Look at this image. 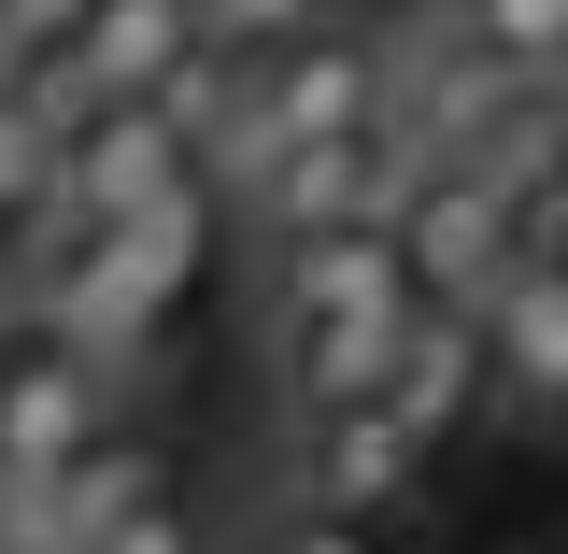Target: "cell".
Masks as SVG:
<instances>
[{"instance_id": "1", "label": "cell", "mask_w": 568, "mask_h": 554, "mask_svg": "<svg viewBox=\"0 0 568 554\" xmlns=\"http://www.w3.org/2000/svg\"><path fill=\"white\" fill-rule=\"evenodd\" d=\"M85 441H114V342L71 328V313H29L0 342V497L43 526V497Z\"/></svg>"}, {"instance_id": "2", "label": "cell", "mask_w": 568, "mask_h": 554, "mask_svg": "<svg viewBox=\"0 0 568 554\" xmlns=\"http://www.w3.org/2000/svg\"><path fill=\"white\" fill-rule=\"evenodd\" d=\"M398 100V71L369 29H298V43H242V85H227V129H213V171L242 185L271 142H313V129H355V114H384Z\"/></svg>"}, {"instance_id": "3", "label": "cell", "mask_w": 568, "mask_h": 554, "mask_svg": "<svg viewBox=\"0 0 568 554\" xmlns=\"http://www.w3.org/2000/svg\"><path fill=\"white\" fill-rule=\"evenodd\" d=\"M413 171H426V142L398 129V114H355V129L271 142V157L242 171V200H256L271 242H298V228H355V213H413Z\"/></svg>"}, {"instance_id": "4", "label": "cell", "mask_w": 568, "mask_h": 554, "mask_svg": "<svg viewBox=\"0 0 568 554\" xmlns=\"http://www.w3.org/2000/svg\"><path fill=\"white\" fill-rule=\"evenodd\" d=\"M426 455H440V441H426L413 399L384 384V399H342V413H298V470H284V484H298L313 526H384V512L426 484Z\"/></svg>"}, {"instance_id": "5", "label": "cell", "mask_w": 568, "mask_h": 554, "mask_svg": "<svg viewBox=\"0 0 568 554\" xmlns=\"http://www.w3.org/2000/svg\"><path fill=\"white\" fill-rule=\"evenodd\" d=\"M58 142H71V213H142L200 157V129L171 100H58Z\"/></svg>"}, {"instance_id": "6", "label": "cell", "mask_w": 568, "mask_h": 554, "mask_svg": "<svg viewBox=\"0 0 568 554\" xmlns=\"http://www.w3.org/2000/svg\"><path fill=\"white\" fill-rule=\"evenodd\" d=\"M200 43H227V29H213V0H100L43 100H156Z\"/></svg>"}, {"instance_id": "7", "label": "cell", "mask_w": 568, "mask_h": 554, "mask_svg": "<svg viewBox=\"0 0 568 554\" xmlns=\"http://www.w3.org/2000/svg\"><path fill=\"white\" fill-rule=\"evenodd\" d=\"M413 228L398 213H355V228H298L271 242V328H313V313H355V299H413Z\"/></svg>"}, {"instance_id": "8", "label": "cell", "mask_w": 568, "mask_h": 554, "mask_svg": "<svg viewBox=\"0 0 568 554\" xmlns=\"http://www.w3.org/2000/svg\"><path fill=\"white\" fill-rule=\"evenodd\" d=\"M413 328H426V284H413V299H355V313H313V328H284V413L384 399V384L413 370Z\"/></svg>"}, {"instance_id": "9", "label": "cell", "mask_w": 568, "mask_h": 554, "mask_svg": "<svg viewBox=\"0 0 568 554\" xmlns=\"http://www.w3.org/2000/svg\"><path fill=\"white\" fill-rule=\"evenodd\" d=\"M171 526H185V484L156 441H85L43 497V541H171Z\"/></svg>"}, {"instance_id": "10", "label": "cell", "mask_w": 568, "mask_h": 554, "mask_svg": "<svg viewBox=\"0 0 568 554\" xmlns=\"http://www.w3.org/2000/svg\"><path fill=\"white\" fill-rule=\"evenodd\" d=\"M484 328H497V384H511L540 426H568V242H555V256H526V271L497 284Z\"/></svg>"}, {"instance_id": "11", "label": "cell", "mask_w": 568, "mask_h": 554, "mask_svg": "<svg viewBox=\"0 0 568 554\" xmlns=\"http://www.w3.org/2000/svg\"><path fill=\"white\" fill-rule=\"evenodd\" d=\"M100 0H0V85H58V58L85 43Z\"/></svg>"}, {"instance_id": "12", "label": "cell", "mask_w": 568, "mask_h": 554, "mask_svg": "<svg viewBox=\"0 0 568 554\" xmlns=\"http://www.w3.org/2000/svg\"><path fill=\"white\" fill-rule=\"evenodd\" d=\"M455 29L484 43V58H511V71H540L568 43V0H455Z\"/></svg>"}, {"instance_id": "13", "label": "cell", "mask_w": 568, "mask_h": 554, "mask_svg": "<svg viewBox=\"0 0 568 554\" xmlns=\"http://www.w3.org/2000/svg\"><path fill=\"white\" fill-rule=\"evenodd\" d=\"M213 29L227 43H298V29H327V0H213Z\"/></svg>"}, {"instance_id": "14", "label": "cell", "mask_w": 568, "mask_h": 554, "mask_svg": "<svg viewBox=\"0 0 568 554\" xmlns=\"http://www.w3.org/2000/svg\"><path fill=\"white\" fill-rule=\"evenodd\" d=\"M540 129L568 142V43H555V58H540Z\"/></svg>"}]
</instances>
